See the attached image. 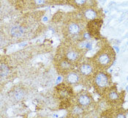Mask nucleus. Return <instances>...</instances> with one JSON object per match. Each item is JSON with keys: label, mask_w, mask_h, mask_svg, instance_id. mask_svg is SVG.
<instances>
[{"label": "nucleus", "mask_w": 128, "mask_h": 118, "mask_svg": "<svg viewBox=\"0 0 128 118\" xmlns=\"http://www.w3.org/2000/svg\"><path fill=\"white\" fill-rule=\"evenodd\" d=\"M64 56H65V59H68V61L71 62H75L78 60L80 54L78 51L76 50V49L69 48L68 49L65 51Z\"/></svg>", "instance_id": "9"}, {"label": "nucleus", "mask_w": 128, "mask_h": 118, "mask_svg": "<svg viewBox=\"0 0 128 118\" xmlns=\"http://www.w3.org/2000/svg\"><path fill=\"white\" fill-rule=\"evenodd\" d=\"M114 59V51L110 47L102 49L94 58V62L100 69L106 70L111 65Z\"/></svg>", "instance_id": "1"}, {"label": "nucleus", "mask_w": 128, "mask_h": 118, "mask_svg": "<svg viewBox=\"0 0 128 118\" xmlns=\"http://www.w3.org/2000/svg\"><path fill=\"white\" fill-rule=\"evenodd\" d=\"M67 32L68 35L72 37L78 36L80 32V26L78 23L76 22H70L67 26Z\"/></svg>", "instance_id": "7"}, {"label": "nucleus", "mask_w": 128, "mask_h": 118, "mask_svg": "<svg viewBox=\"0 0 128 118\" xmlns=\"http://www.w3.org/2000/svg\"><path fill=\"white\" fill-rule=\"evenodd\" d=\"M102 21L100 20H92V21H90L87 26L88 31L90 33V35L92 36H99L100 35V27L102 25Z\"/></svg>", "instance_id": "4"}, {"label": "nucleus", "mask_w": 128, "mask_h": 118, "mask_svg": "<svg viewBox=\"0 0 128 118\" xmlns=\"http://www.w3.org/2000/svg\"><path fill=\"white\" fill-rule=\"evenodd\" d=\"M78 73L81 76H89L93 73V66L89 63L84 62L79 65Z\"/></svg>", "instance_id": "10"}, {"label": "nucleus", "mask_w": 128, "mask_h": 118, "mask_svg": "<svg viewBox=\"0 0 128 118\" xmlns=\"http://www.w3.org/2000/svg\"><path fill=\"white\" fill-rule=\"evenodd\" d=\"M56 67L57 69V71L59 73H62V74H68V73L71 72V70H72V68H73L71 62L68 61L65 58L58 59Z\"/></svg>", "instance_id": "3"}, {"label": "nucleus", "mask_w": 128, "mask_h": 118, "mask_svg": "<svg viewBox=\"0 0 128 118\" xmlns=\"http://www.w3.org/2000/svg\"><path fill=\"white\" fill-rule=\"evenodd\" d=\"M92 98L88 93H79L77 95V102L80 106L86 107L92 103Z\"/></svg>", "instance_id": "8"}, {"label": "nucleus", "mask_w": 128, "mask_h": 118, "mask_svg": "<svg viewBox=\"0 0 128 118\" xmlns=\"http://www.w3.org/2000/svg\"><path fill=\"white\" fill-rule=\"evenodd\" d=\"M121 99V96L118 93L117 90L116 89L113 88L110 89L108 93V100L111 103H116L118 102Z\"/></svg>", "instance_id": "11"}, {"label": "nucleus", "mask_w": 128, "mask_h": 118, "mask_svg": "<svg viewBox=\"0 0 128 118\" xmlns=\"http://www.w3.org/2000/svg\"><path fill=\"white\" fill-rule=\"evenodd\" d=\"M110 78L107 73L104 72H99L94 78V87L99 94L102 95L108 88L110 84Z\"/></svg>", "instance_id": "2"}, {"label": "nucleus", "mask_w": 128, "mask_h": 118, "mask_svg": "<svg viewBox=\"0 0 128 118\" xmlns=\"http://www.w3.org/2000/svg\"><path fill=\"white\" fill-rule=\"evenodd\" d=\"M24 94L23 92V90H21L20 89H16L14 92V96L17 100H21L24 98Z\"/></svg>", "instance_id": "16"}, {"label": "nucleus", "mask_w": 128, "mask_h": 118, "mask_svg": "<svg viewBox=\"0 0 128 118\" xmlns=\"http://www.w3.org/2000/svg\"><path fill=\"white\" fill-rule=\"evenodd\" d=\"M80 76L81 75L77 72H70L66 75L64 78V82H66L70 85H76L79 84L80 81Z\"/></svg>", "instance_id": "6"}, {"label": "nucleus", "mask_w": 128, "mask_h": 118, "mask_svg": "<svg viewBox=\"0 0 128 118\" xmlns=\"http://www.w3.org/2000/svg\"><path fill=\"white\" fill-rule=\"evenodd\" d=\"M72 4L77 7H82L84 6L88 0H71Z\"/></svg>", "instance_id": "17"}, {"label": "nucleus", "mask_w": 128, "mask_h": 118, "mask_svg": "<svg viewBox=\"0 0 128 118\" xmlns=\"http://www.w3.org/2000/svg\"><path fill=\"white\" fill-rule=\"evenodd\" d=\"M127 90H128V87H127Z\"/></svg>", "instance_id": "19"}, {"label": "nucleus", "mask_w": 128, "mask_h": 118, "mask_svg": "<svg viewBox=\"0 0 128 118\" xmlns=\"http://www.w3.org/2000/svg\"><path fill=\"white\" fill-rule=\"evenodd\" d=\"M56 88L58 97L59 98L62 99V100L68 99L72 95V90H71L70 87L63 84H59V86L56 87Z\"/></svg>", "instance_id": "5"}, {"label": "nucleus", "mask_w": 128, "mask_h": 118, "mask_svg": "<svg viewBox=\"0 0 128 118\" xmlns=\"http://www.w3.org/2000/svg\"><path fill=\"white\" fill-rule=\"evenodd\" d=\"M82 112H83V109L80 106H75L72 108V111H71V113L72 114L73 116H78L80 114H81Z\"/></svg>", "instance_id": "15"}, {"label": "nucleus", "mask_w": 128, "mask_h": 118, "mask_svg": "<svg viewBox=\"0 0 128 118\" xmlns=\"http://www.w3.org/2000/svg\"><path fill=\"white\" fill-rule=\"evenodd\" d=\"M127 80H128V78H127Z\"/></svg>", "instance_id": "20"}, {"label": "nucleus", "mask_w": 128, "mask_h": 118, "mask_svg": "<svg viewBox=\"0 0 128 118\" xmlns=\"http://www.w3.org/2000/svg\"><path fill=\"white\" fill-rule=\"evenodd\" d=\"M84 16L87 19H95L98 16V13L92 9H87L84 12Z\"/></svg>", "instance_id": "13"}, {"label": "nucleus", "mask_w": 128, "mask_h": 118, "mask_svg": "<svg viewBox=\"0 0 128 118\" xmlns=\"http://www.w3.org/2000/svg\"><path fill=\"white\" fill-rule=\"evenodd\" d=\"M32 2L37 6H42L46 3V0H32Z\"/></svg>", "instance_id": "18"}, {"label": "nucleus", "mask_w": 128, "mask_h": 118, "mask_svg": "<svg viewBox=\"0 0 128 118\" xmlns=\"http://www.w3.org/2000/svg\"><path fill=\"white\" fill-rule=\"evenodd\" d=\"M9 71H10V69H9V68L8 67V65L6 64H4V63L1 64V66H0V75H1L2 78L7 76L8 75V73H9Z\"/></svg>", "instance_id": "14"}, {"label": "nucleus", "mask_w": 128, "mask_h": 118, "mask_svg": "<svg viewBox=\"0 0 128 118\" xmlns=\"http://www.w3.org/2000/svg\"><path fill=\"white\" fill-rule=\"evenodd\" d=\"M24 33V29L20 26H13L10 29V34L13 37H20Z\"/></svg>", "instance_id": "12"}]
</instances>
